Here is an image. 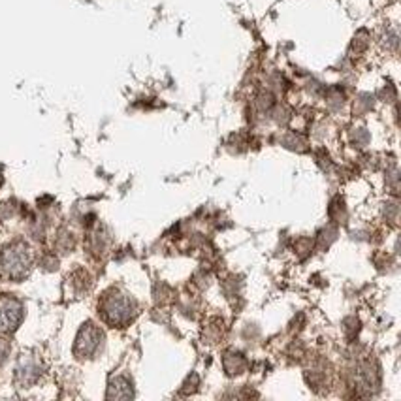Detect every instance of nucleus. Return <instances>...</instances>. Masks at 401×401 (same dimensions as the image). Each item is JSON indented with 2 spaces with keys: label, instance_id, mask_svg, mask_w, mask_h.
I'll return each instance as SVG.
<instances>
[{
  "label": "nucleus",
  "instance_id": "f03ea898",
  "mask_svg": "<svg viewBox=\"0 0 401 401\" xmlns=\"http://www.w3.org/2000/svg\"><path fill=\"white\" fill-rule=\"evenodd\" d=\"M21 318V307L14 300H0V328H15Z\"/></svg>",
  "mask_w": 401,
  "mask_h": 401
},
{
  "label": "nucleus",
  "instance_id": "7ed1b4c3",
  "mask_svg": "<svg viewBox=\"0 0 401 401\" xmlns=\"http://www.w3.org/2000/svg\"><path fill=\"white\" fill-rule=\"evenodd\" d=\"M108 317L111 322H123L130 317V305L126 300H111L108 304Z\"/></svg>",
  "mask_w": 401,
  "mask_h": 401
},
{
  "label": "nucleus",
  "instance_id": "f257e3e1",
  "mask_svg": "<svg viewBox=\"0 0 401 401\" xmlns=\"http://www.w3.org/2000/svg\"><path fill=\"white\" fill-rule=\"evenodd\" d=\"M28 258L25 249H8L2 256V270L6 271L8 275H21L23 271L27 270Z\"/></svg>",
  "mask_w": 401,
  "mask_h": 401
}]
</instances>
